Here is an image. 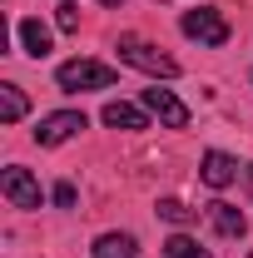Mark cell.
<instances>
[{
    "instance_id": "obj_1",
    "label": "cell",
    "mask_w": 253,
    "mask_h": 258,
    "mask_svg": "<svg viewBox=\"0 0 253 258\" xmlns=\"http://www.w3.org/2000/svg\"><path fill=\"white\" fill-rule=\"evenodd\" d=\"M119 60L134 64V70H144L149 80H174L179 75V60H169L159 45H149V40H139V35H119Z\"/></svg>"
},
{
    "instance_id": "obj_2",
    "label": "cell",
    "mask_w": 253,
    "mask_h": 258,
    "mask_svg": "<svg viewBox=\"0 0 253 258\" xmlns=\"http://www.w3.org/2000/svg\"><path fill=\"white\" fill-rule=\"evenodd\" d=\"M114 80H119V75H114L109 64H99V60H65L60 70H55V85L70 90V95H75V90H109Z\"/></svg>"
},
{
    "instance_id": "obj_3",
    "label": "cell",
    "mask_w": 253,
    "mask_h": 258,
    "mask_svg": "<svg viewBox=\"0 0 253 258\" xmlns=\"http://www.w3.org/2000/svg\"><path fill=\"white\" fill-rule=\"evenodd\" d=\"M179 25H184V35H189V40H199V45H214V50H219V45H228V20H223L219 10H209V5L184 10V20H179Z\"/></svg>"
},
{
    "instance_id": "obj_4",
    "label": "cell",
    "mask_w": 253,
    "mask_h": 258,
    "mask_svg": "<svg viewBox=\"0 0 253 258\" xmlns=\"http://www.w3.org/2000/svg\"><path fill=\"white\" fill-rule=\"evenodd\" d=\"M139 104H144L164 129H189V104L174 95V90H159V85H154V90H144V95H139Z\"/></svg>"
},
{
    "instance_id": "obj_5",
    "label": "cell",
    "mask_w": 253,
    "mask_h": 258,
    "mask_svg": "<svg viewBox=\"0 0 253 258\" xmlns=\"http://www.w3.org/2000/svg\"><path fill=\"white\" fill-rule=\"evenodd\" d=\"M85 124H90V119H85L80 109H55V114H45V119H40L35 144H40V149H55V144H65V139H75Z\"/></svg>"
},
{
    "instance_id": "obj_6",
    "label": "cell",
    "mask_w": 253,
    "mask_h": 258,
    "mask_svg": "<svg viewBox=\"0 0 253 258\" xmlns=\"http://www.w3.org/2000/svg\"><path fill=\"white\" fill-rule=\"evenodd\" d=\"M0 189H5V199H10L15 209H40V184H35L30 169H20V164H10V169L0 174Z\"/></svg>"
},
{
    "instance_id": "obj_7",
    "label": "cell",
    "mask_w": 253,
    "mask_h": 258,
    "mask_svg": "<svg viewBox=\"0 0 253 258\" xmlns=\"http://www.w3.org/2000/svg\"><path fill=\"white\" fill-rule=\"evenodd\" d=\"M199 179H204V184H209V189H228V184H233V179H238V164L228 159V154H223V149H209V154H204V159H199Z\"/></svg>"
},
{
    "instance_id": "obj_8",
    "label": "cell",
    "mask_w": 253,
    "mask_h": 258,
    "mask_svg": "<svg viewBox=\"0 0 253 258\" xmlns=\"http://www.w3.org/2000/svg\"><path fill=\"white\" fill-rule=\"evenodd\" d=\"M99 119L109 129H149V109L144 104H124V99H109Z\"/></svg>"
},
{
    "instance_id": "obj_9",
    "label": "cell",
    "mask_w": 253,
    "mask_h": 258,
    "mask_svg": "<svg viewBox=\"0 0 253 258\" xmlns=\"http://www.w3.org/2000/svg\"><path fill=\"white\" fill-rule=\"evenodd\" d=\"M209 224L219 228L223 238H243V233H248V219H243L233 204H223V199H214V204H209Z\"/></svg>"
},
{
    "instance_id": "obj_10",
    "label": "cell",
    "mask_w": 253,
    "mask_h": 258,
    "mask_svg": "<svg viewBox=\"0 0 253 258\" xmlns=\"http://www.w3.org/2000/svg\"><path fill=\"white\" fill-rule=\"evenodd\" d=\"M95 258H139V238L134 233H99Z\"/></svg>"
},
{
    "instance_id": "obj_11",
    "label": "cell",
    "mask_w": 253,
    "mask_h": 258,
    "mask_svg": "<svg viewBox=\"0 0 253 258\" xmlns=\"http://www.w3.org/2000/svg\"><path fill=\"white\" fill-rule=\"evenodd\" d=\"M20 45H25L30 60H45V55H50V30H45L35 15H25V20H20Z\"/></svg>"
},
{
    "instance_id": "obj_12",
    "label": "cell",
    "mask_w": 253,
    "mask_h": 258,
    "mask_svg": "<svg viewBox=\"0 0 253 258\" xmlns=\"http://www.w3.org/2000/svg\"><path fill=\"white\" fill-rule=\"evenodd\" d=\"M25 90L20 85H0V124H20L25 119Z\"/></svg>"
},
{
    "instance_id": "obj_13",
    "label": "cell",
    "mask_w": 253,
    "mask_h": 258,
    "mask_svg": "<svg viewBox=\"0 0 253 258\" xmlns=\"http://www.w3.org/2000/svg\"><path fill=\"white\" fill-rule=\"evenodd\" d=\"M159 219H169V224H194V219H199V209H189V204H184V199H159Z\"/></svg>"
},
{
    "instance_id": "obj_14",
    "label": "cell",
    "mask_w": 253,
    "mask_h": 258,
    "mask_svg": "<svg viewBox=\"0 0 253 258\" xmlns=\"http://www.w3.org/2000/svg\"><path fill=\"white\" fill-rule=\"evenodd\" d=\"M164 258H209V248H199L189 233H174V238L164 243Z\"/></svg>"
},
{
    "instance_id": "obj_15",
    "label": "cell",
    "mask_w": 253,
    "mask_h": 258,
    "mask_svg": "<svg viewBox=\"0 0 253 258\" xmlns=\"http://www.w3.org/2000/svg\"><path fill=\"white\" fill-rule=\"evenodd\" d=\"M55 25H60L65 35L80 30V5H75V0H60V10H55Z\"/></svg>"
},
{
    "instance_id": "obj_16",
    "label": "cell",
    "mask_w": 253,
    "mask_h": 258,
    "mask_svg": "<svg viewBox=\"0 0 253 258\" xmlns=\"http://www.w3.org/2000/svg\"><path fill=\"white\" fill-rule=\"evenodd\" d=\"M50 199H55L60 209H75V199H80V194H75V184L65 179V184H55V194H50Z\"/></svg>"
},
{
    "instance_id": "obj_17",
    "label": "cell",
    "mask_w": 253,
    "mask_h": 258,
    "mask_svg": "<svg viewBox=\"0 0 253 258\" xmlns=\"http://www.w3.org/2000/svg\"><path fill=\"white\" fill-rule=\"evenodd\" d=\"M243 179H248V189H253V164H248V169H243Z\"/></svg>"
},
{
    "instance_id": "obj_18",
    "label": "cell",
    "mask_w": 253,
    "mask_h": 258,
    "mask_svg": "<svg viewBox=\"0 0 253 258\" xmlns=\"http://www.w3.org/2000/svg\"><path fill=\"white\" fill-rule=\"evenodd\" d=\"M99 5H119V0H99Z\"/></svg>"
}]
</instances>
